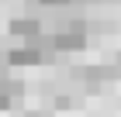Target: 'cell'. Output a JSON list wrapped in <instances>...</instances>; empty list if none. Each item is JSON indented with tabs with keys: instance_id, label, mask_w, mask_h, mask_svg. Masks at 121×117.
Masks as SVG:
<instances>
[{
	"instance_id": "3",
	"label": "cell",
	"mask_w": 121,
	"mask_h": 117,
	"mask_svg": "<svg viewBox=\"0 0 121 117\" xmlns=\"http://www.w3.org/2000/svg\"><path fill=\"white\" fill-rule=\"evenodd\" d=\"M17 97H21V83H17V79H4V76H0V110L14 107Z\"/></svg>"
},
{
	"instance_id": "1",
	"label": "cell",
	"mask_w": 121,
	"mask_h": 117,
	"mask_svg": "<svg viewBox=\"0 0 121 117\" xmlns=\"http://www.w3.org/2000/svg\"><path fill=\"white\" fill-rule=\"evenodd\" d=\"M48 38H52L56 52H80V48H86V24H83V17H69V21H62L56 28V35H48Z\"/></svg>"
},
{
	"instance_id": "4",
	"label": "cell",
	"mask_w": 121,
	"mask_h": 117,
	"mask_svg": "<svg viewBox=\"0 0 121 117\" xmlns=\"http://www.w3.org/2000/svg\"><path fill=\"white\" fill-rule=\"evenodd\" d=\"M35 4H42V7H69L73 0H35Z\"/></svg>"
},
{
	"instance_id": "2",
	"label": "cell",
	"mask_w": 121,
	"mask_h": 117,
	"mask_svg": "<svg viewBox=\"0 0 121 117\" xmlns=\"http://www.w3.org/2000/svg\"><path fill=\"white\" fill-rule=\"evenodd\" d=\"M10 35L24 38V41L42 38V21H38V17H14V21H10Z\"/></svg>"
},
{
	"instance_id": "5",
	"label": "cell",
	"mask_w": 121,
	"mask_h": 117,
	"mask_svg": "<svg viewBox=\"0 0 121 117\" xmlns=\"http://www.w3.org/2000/svg\"><path fill=\"white\" fill-rule=\"evenodd\" d=\"M24 117H48V114H45V110H28Z\"/></svg>"
}]
</instances>
